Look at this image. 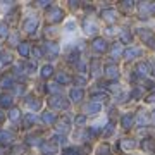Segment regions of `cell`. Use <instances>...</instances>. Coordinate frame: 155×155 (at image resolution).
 <instances>
[{
    "instance_id": "ee69618b",
    "label": "cell",
    "mask_w": 155,
    "mask_h": 155,
    "mask_svg": "<svg viewBox=\"0 0 155 155\" xmlns=\"http://www.w3.org/2000/svg\"><path fill=\"white\" fill-rule=\"evenodd\" d=\"M81 124H84V116H78L76 117V126H81Z\"/></svg>"
},
{
    "instance_id": "f35d334b",
    "label": "cell",
    "mask_w": 155,
    "mask_h": 155,
    "mask_svg": "<svg viewBox=\"0 0 155 155\" xmlns=\"http://www.w3.org/2000/svg\"><path fill=\"white\" fill-rule=\"evenodd\" d=\"M24 122H26V126H28V124H33V122H35V116H33V114H29V116H26Z\"/></svg>"
},
{
    "instance_id": "e575fe53",
    "label": "cell",
    "mask_w": 155,
    "mask_h": 155,
    "mask_svg": "<svg viewBox=\"0 0 155 155\" xmlns=\"http://www.w3.org/2000/svg\"><path fill=\"white\" fill-rule=\"evenodd\" d=\"M5 36H7V26L2 22L0 24V38H5Z\"/></svg>"
},
{
    "instance_id": "4dcf8cb0",
    "label": "cell",
    "mask_w": 155,
    "mask_h": 155,
    "mask_svg": "<svg viewBox=\"0 0 155 155\" xmlns=\"http://www.w3.org/2000/svg\"><path fill=\"white\" fill-rule=\"evenodd\" d=\"M52 140H54V145L55 143H64V141H66V136H64V134H55Z\"/></svg>"
},
{
    "instance_id": "3957f363",
    "label": "cell",
    "mask_w": 155,
    "mask_h": 155,
    "mask_svg": "<svg viewBox=\"0 0 155 155\" xmlns=\"http://www.w3.org/2000/svg\"><path fill=\"white\" fill-rule=\"evenodd\" d=\"M62 17H64V12L59 9V7H50V11H48V19L52 22H59L62 21Z\"/></svg>"
},
{
    "instance_id": "db71d44e",
    "label": "cell",
    "mask_w": 155,
    "mask_h": 155,
    "mask_svg": "<svg viewBox=\"0 0 155 155\" xmlns=\"http://www.w3.org/2000/svg\"><path fill=\"white\" fill-rule=\"evenodd\" d=\"M153 121H155V110H153Z\"/></svg>"
},
{
    "instance_id": "1f68e13d",
    "label": "cell",
    "mask_w": 155,
    "mask_h": 155,
    "mask_svg": "<svg viewBox=\"0 0 155 155\" xmlns=\"http://www.w3.org/2000/svg\"><path fill=\"white\" fill-rule=\"evenodd\" d=\"M9 117H11L12 121H17V119H19V110H17V109H12V110L9 112Z\"/></svg>"
},
{
    "instance_id": "2e32d148",
    "label": "cell",
    "mask_w": 155,
    "mask_h": 155,
    "mask_svg": "<svg viewBox=\"0 0 155 155\" xmlns=\"http://www.w3.org/2000/svg\"><path fill=\"white\" fill-rule=\"evenodd\" d=\"M12 84H14V78L9 76V74L0 79V86H2V88H11Z\"/></svg>"
},
{
    "instance_id": "74e56055",
    "label": "cell",
    "mask_w": 155,
    "mask_h": 155,
    "mask_svg": "<svg viewBox=\"0 0 155 155\" xmlns=\"http://www.w3.org/2000/svg\"><path fill=\"white\" fill-rule=\"evenodd\" d=\"M112 133H114V126H112V124H107L104 134H105V136H109V134H112Z\"/></svg>"
},
{
    "instance_id": "52a82bcc",
    "label": "cell",
    "mask_w": 155,
    "mask_h": 155,
    "mask_svg": "<svg viewBox=\"0 0 155 155\" xmlns=\"http://www.w3.org/2000/svg\"><path fill=\"white\" fill-rule=\"evenodd\" d=\"M83 28H84V31H86L88 35L97 33V29H98V28H97V24H95L91 19H84V21H83Z\"/></svg>"
},
{
    "instance_id": "4316f807",
    "label": "cell",
    "mask_w": 155,
    "mask_h": 155,
    "mask_svg": "<svg viewBox=\"0 0 155 155\" xmlns=\"http://www.w3.org/2000/svg\"><path fill=\"white\" fill-rule=\"evenodd\" d=\"M43 121L47 122V124H54V122H55V116H54L52 112H45L43 114Z\"/></svg>"
},
{
    "instance_id": "8fae6325",
    "label": "cell",
    "mask_w": 155,
    "mask_h": 155,
    "mask_svg": "<svg viewBox=\"0 0 155 155\" xmlns=\"http://www.w3.org/2000/svg\"><path fill=\"white\" fill-rule=\"evenodd\" d=\"M100 110H102V105L97 104V102H91L88 105H84V112H86V114H98Z\"/></svg>"
},
{
    "instance_id": "4fadbf2b",
    "label": "cell",
    "mask_w": 155,
    "mask_h": 155,
    "mask_svg": "<svg viewBox=\"0 0 155 155\" xmlns=\"http://www.w3.org/2000/svg\"><path fill=\"white\" fill-rule=\"evenodd\" d=\"M122 54H124V50H122L121 43H114V47L110 50V57L112 59H119V55H122Z\"/></svg>"
},
{
    "instance_id": "cb8c5ba5",
    "label": "cell",
    "mask_w": 155,
    "mask_h": 155,
    "mask_svg": "<svg viewBox=\"0 0 155 155\" xmlns=\"http://www.w3.org/2000/svg\"><path fill=\"white\" fill-rule=\"evenodd\" d=\"M105 98H107V93H105V91H98V93H95V91H93V102L100 104V102H104Z\"/></svg>"
},
{
    "instance_id": "30bf717a",
    "label": "cell",
    "mask_w": 155,
    "mask_h": 155,
    "mask_svg": "<svg viewBox=\"0 0 155 155\" xmlns=\"http://www.w3.org/2000/svg\"><path fill=\"white\" fill-rule=\"evenodd\" d=\"M36 28H38V19H36V17H31V19H28V21L24 22V29H26L28 33H33Z\"/></svg>"
},
{
    "instance_id": "f5cc1de1",
    "label": "cell",
    "mask_w": 155,
    "mask_h": 155,
    "mask_svg": "<svg viewBox=\"0 0 155 155\" xmlns=\"http://www.w3.org/2000/svg\"><path fill=\"white\" fill-rule=\"evenodd\" d=\"M2 119H4V116H2V112H0V121H2Z\"/></svg>"
},
{
    "instance_id": "83f0119b",
    "label": "cell",
    "mask_w": 155,
    "mask_h": 155,
    "mask_svg": "<svg viewBox=\"0 0 155 155\" xmlns=\"http://www.w3.org/2000/svg\"><path fill=\"white\" fill-rule=\"evenodd\" d=\"M9 62H11V55H9L7 52H0V66L9 64Z\"/></svg>"
},
{
    "instance_id": "8d00e7d4",
    "label": "cell",
    "mask_w": 155,
    "mask_h": 155,
    "mask_svg": "<svg viewBox=\"0 0 155 155\" xmlns=\"http://www.w3.org/2000/svg\"><path fill=\"white\" fill-rule=\"evenodd\" d=\"M131 97H133V98H136V100H138L140 97H141V90H140V88H134L133 91H131Z\"/></svg>"
},
{
    "instance_id": "f546056e",
    "label": "cell",
    "mask_w": 155,
    "mask_h": 155,
    "mask_svg": "<svg viewBox=\"0 0 155 155\" xmlns=\"http://www.w3.org/2000/svg\"><path fill=\"white\" fill-rule=\"evenodd\" d=\"M98 155H110V147L109 145H102L98 148Z\"/></svg>"
},
{
    "instance_id": "7dc6e473",
    "label": "cell",
    "mask_w": 155,
    "mask_h": 155,
    "mask_svg": "<svg viewBox=\"0 0 155 155\" xmlns=\"http://www.w3.org/2000/svg\"><path fill=\"white\" fill-rule=\"evenodd\" d=\"M147 102H150V104H152V102H155V91H153V93H150L148 97H147Z\"/></svg>"
},
{
    "instance_id": "60d3db41",
    "label": "cell",
    "mask_w": 155,
    "mask_h": 155,
    "mask_svg": "<svg viewBox=\"0 0 155 155\" xmlns=\"http://www.w3.org/2000/svg\"><path fill=\"white\" fill-rule=\"evenodd\" d=\"M64 155H76V148H64Z\"/></svg>"
},
{
    "instance_id": "681fc988",
    "label": "cell",
    "mask_w": 155,
    "mask_h": 155,
    "mask_svg": "<svg viewBox=\"0 0 155 155\" xmlns=\"http://www.w3.org/2000/svg\"><path fill=\"white\" fill-rule=\"evenodd\" d=\"M48 90H50V91H57V90H59V86H57V84H50Z\"/></svg>"
},
{
    "instance_id": "6da1fadb",
    "label": "cell",
    "mask_w": 155,
    "mask_h": 155,
    "mask_svg": "<svg viewBox=\"0 0 155 155\" xmlns=\"http://www.w3.org/2000/svg\"><path fill=\"white\" fill-rule=\"evenodd\" d=\"M43 52H45V57L47 59H55L57 54H59V45L55 41H47L43 45Z\"/></svg>"
},
{
    "instance_id": "44dd1931",
    "label": "cell",
    "mask_w": 155,
    "mask_h": 155,
    "mask_svg": "<svg viewBox=\"0 0 155 155\" xmlns=\"http://www.w3.org/2000/svg\"><path fill=\"white\" fill-rule=\"evenodd\" d=\"M12 140H14L12 133H9V131H2L0 133V143H11Z\"/></svg>"
},
{
    "instance_id": "d590c367",
    "label": "cell",
    "mask_w": 155,
    "mask_h": 155,
    "mask_svg": "<svg viewBox=\"0 0 155 155\" xmlns=\"http://www.w3.org/2000/svg\"><path fill=\"white\" fill-rule=\"evenodd\" d=\"M148 121L147 117H145V114H143V110H141V114H140V117H138V126H143L145 122Z\"/></svg>"
},
{
    "instance_id": "277c9868",
    "label": "cell",
    "mask_w": 155,
    "mask_h": 155,
    "mask_svg": "<svg viewBox=\"0 0 155 155\" xmlns=\"http://www.w3.org/2000/svg\"><path fill=\"white\" fill-rule=\"evenodd\" d=\"M138 12L141 17H148V14H152V4H148V2H140Z\"/></svg>"
},
{
    "instance_id": "7bdbcfd3",
    "label": "cell",
    "mask_w": 155,
    "mask_h": 155,
    "mask_svg": "<svg viewBox=\"0 0 155 155\" xmlns=\"http://www.w3.org/2000/svg\"><path fill=\"white\" fill-rule=\"evenodd\" d=\"M122 7H124V9H126V11H129V9H131V7H133V2H131V0H126V2H124V4H122Z\"/></svg>"
},
{
    "instance_id": "ba28073f",
    "label": "cell",
    "mask_w": 155,
    "mask_h": 155,
    "mask_svg": "<svg viewBox=\"0 0 155 155\" xmlns=\"http://www.w3.org/2000/svg\"><path fill=\"white\" fill-rule=\"evenodd\" d=\"M50 107H55V109H66L67 107V102L61 97H54L50 100Z\"/></svg>"
},
{
    "instance_id": "d6a6232c",
    "label": "cell",
    "mask_w": 155,
    "mask_h": 155,
    "mask_svg": "<svg viewBox=\"0 0 155 155\" xmlns=\"http://www.w3.org/2000/svg\"><path fill=\"white\" fill-rule=\"evenodd\" d=\"M26 72H33L35 69H36V64H35V62H26Z\"/></svg>"
},
{
    "instance_id": "ab89813d",
    "label": "cell",
    "mask_w": 155,
    "mask_h": 155,
    "mask_svg": "<svg viewBox=\"0 0 155 155\" xmlns=\"http://www.w3.org/2000/svg\"><path fill=\"white\" fill-rule=\"evenodd\" d=\"M74 83H76V84H84V83H86V79L81 78V76H78V78H74Z\"/></svg>"
},
{
    "instance_id": "816d5d0a",
    "label": "cell",
    "mask_w": 155,
    "mask_h": 155,
    "mask_svg": "<svg viewBox=\"0 0 155 155\" xmlns=\"http://www.w3.org/2000/svg\"><path fill=\"white\" fill-rule=\"evenodd\" d=\"M4 152H5V150H4V148H0V155H4Z\"/></svg>"
},
{
    "instance_id": "836d02e7",
    "label": "cell",
    "mask_w": 155,
    "mask_h": 155,
    "mask_svg": "<svg viewBox=\"0 0 155 155\" xmlns=\"http://www.w3.org/2000/svg\"><path fill=\"white\" fill-rule=\"evenodd\" d=\"M141 147H143V150H152L153 148V143H152L150 140H145L143 143H141Z\"/></svg>"
},
{
    "instance_id": "5b68a950",
    "label": "cell",
    "mask_w": 155,
    "mask_h": 155,
    "mask_svg": "<svg viewBox=\"0 0 155 155\" xmlns=\"http://www.w3.org/2000/svg\"><path fill=\"white\" fill-rule=\"evenodd\" d=\"M91 47H93L95 52H105L107 50V41L104 38H97V40H93Z\"/></svg>"
},
{
    "instance_id": "d4e9b609",
    "label": "cell",
    "mask_w": 155,
    "mask_h": 155,
    "mask_svg": "<svg viewBox=\"0 0 155 155\" xmlns=\"http://www.w3.org/2000/svg\"><path fill=\"white\" fill-rule=\"evenodd\" d=\"M19 54H21L22 57H28V54H29V45L28 43H19Z\"/></svg>"
},
{
    "instance_id": "5bb4252c",
    "label": "cell",
    "mask_w": 155,
    "mask_h": 155,
    "mask_svg": "<svg viewBox=\"0 0 155 155\" xmlns=\"http://www.w3.org/2000/svg\"><path fill=\"white\" fill-rule=\"evenodd\" d=\"M134 147H136V141H134V140H129V138L121 140V148L122 150H133Z\"/></svg>"
},
{
    "instance_id": "7a4b0ae2",
    "label": "cell",
    "mask_w": 155,
    "mask_h": 155,
    "mask_svg": "<svg viewBox=\"0 0 155 155\" xmlns=\"http://www.w3.org/2000/svg\"><path fill=\"white\" fill-rule=\"evenodd\" d=\"M138 35L141 36V40H143L148 47H155V38H153V35H152L150 29H138Z\"/></svg>"
},
{
    "instance_id": "7402d4cb",
    "label": "cell",
    "mask_w": 155,
    "mask_h": 155,
    "mask_svg": "<svg viewBox=\"0 0 155 155\" xmlns=\"http://www.w3.org/2000/svg\"><path fill=\"white\" fill-rule=\"evenodd\" d=\"M71 98L74 100V102H79V100L83 98V90L81 88H74L71 91Z\"/></svg>"
},
{
    "instance_id": "d6986e66",
    "label": "cell",
    "mask_w": 155,
    "mask_h": 155,
    "mask_svg": "<svg viewBox=\"0 0 155 155\" xmlns=\"http://www.w3.org/2000/svg\"><path fill=\"white\" fill-rule=\"evenodd\" d=\"M41 152L43 153H55L57 147L54 143H41Z\"/></svg>"
},
{
    "instance_id": "ffe728a7",
    "label": "cell",
    "mask_w": 155,
    "mask_h": 155,
    "mask_svg": "<svg viewBox=\"0 0 155 155\" xmlns=\"http://www.w3.org/2000/svg\"><path fill=\"white\" fill-rule=\"evenodd\" d=\"M55 81L61 84H67L69 81H71V78L67 76V74H64V72H57L55 74Z\"/></svg>"
},
{
    "instance_id": "ac0fdd59",
    "label": "cell",
    "mask_w": 155,
    "mask_h": 155,
    "mask_svg": "<svg viewBox=\"0 0 155 155\" xmlns=\"http://www.w3.org/2000/svg\"><path fill=\"white\" fill-rule=\"evenodd\" d=\"M26 107H28V109H31V110H38L40 107H41V104H40V100L28 98V100H26Z\"/></svg>"
},
{
    "instance_id": "f1b7e54d",
    "label": "cell",
    "mask_w": 155,
    "mask_h": 155,
    "mask_svg": "<svg viewBox=\"0 0 155 155\" xmlns=\"http://www.w3.org/2000/svg\"><path fill=\"white\" fill-rule=\"evenodd\" d=\"M52 72H54L52 66H45L43 69H41V76H43V78H50V76H52Z\"/></svg>"
},
{
    "instance_id": "9c48e42d",
    "label": "cell",
    "mask_w": 155,
    "mask_h": 155,
    "mask_svg": "<svg viewBox=\"0 0 155 155\" xmlns=\"http://www.w3.org/2000/svg\"><path fill=\"white\" fill-rule=\"evenodd\" d=\"M105 76L110 78V79H117L119 78V69H117V66H107L105 67Z\"/></svg>"
},
{
    "instance_id": "bcb514c9",
    "label": "cell",
    "mask_w": 155,
    "mask_h": 155,
    "mask_svg": "<svg viewBox=\"0 0 155 155\" xmlns=\"http://www.w3.org/2000/svg\"><path fill=\"white\" fill-rule=\"evenodd\" d=\"M67 131V124H59V133H66Z\"/></svg>"
},
{
    "instance_id": "9a60e30c",
    "label": "cell",
    "mask_w": 155,
    "mask_h": 155,
    "mask_svg": "<svg viewBox=\"0 0 155 155\" xmlns=\"http://www.w3.org/2000/svg\"><path fill=\"white\" fill-rule=\"evenodd\" d=\"M122 55H124V59L131 61V59H134V57H138V55H140V50H138V48H126Z\"/></svg>"
},
{
    "instance_id": "e0dca14e",
    "label": "cell",
    "mask_w": 155,
    "mask_h": 155,
    "mask_svg": "<svg viewBox=\"0 0 155 155\" xmlns=\"http://www.w3.org/2000/svg\"><path fill=\"white\" fill-rule=\"evenodd\" d=\"M121 122H122V126L124 127H131L133 126V122H134V116L133 114H126V116H122Z\"/></svg>"
},
{
    "instance_id": "f6af8a7d",
    "label": "cell",
    "mask_w": 155,
    "mask_h": 155,
    "mask_svg": "<svg viewBox=\"0 0 155 155\" xmlns=\"http://www.w3.org/2000/svg\"><path fill=\"white\" fill-rule=\"evenodd\" d=\"M74 28H76V24H74V21L67 22V26H66V29H67V31H74Z\"/></svg>"
},
{
    "instance_id": "c3c4849f",
    "label": "cell",
    "mask_w": 155,
    "mask_h": 155,
    "mask_svg": "<svg viewBox=\"0 0 155 155\" xmlns=\"http://www.w3.org/2000/svg\"><path fill=\"white\" fill-rule=\"evenodd\" d=\"M16 41H19V36H17V35H14V36H11V43H12V45H17Z\"/></svg>"
},
{
    "instance_id": "f907efd6",
    "label": "cell",
    "mask_w": 155,
    "mask_h": 155,
    "mask_svg": "<svg viewBox=\"0 0 155 155\" xmlns=\"http://www.w3.org/2000/svg\"><path fill=\"white\" fill-rule=\"evenodd\" d=\"M114 33H116V31H114V28H109V29H107V35H114Z\"/></svg>"
},
{
    "instance_id": "8992f818",
    "label": "cell",
    "mask_w": 155,
    "mask_h": 155,
    "mask_svg": "<svg viewBox=\"0 0 155 155\" xmlns=\"http://www.w3.org/2000/svg\"><path fill=\"white\" fill-rule=\"evenodd\" d=\"M102 17H104L107 22H114L117 19V12L114 11V9H105V11H102Z\"/></svg>"
},
{
    "instance_id": "484cf974",
    "label": "cell",
    "mask_w": 155,
    "mask_h": 155,
    "mask_svg": "<svg viewBox=\"0 0 155 155\" xmlns=\"http://www.w3.org/2000/svg\"><path fill=\"white\" fill-rule=\"evenodd\" d=\"M12 104V98L9 95H2L0 97V107H9Z\"/></svg>"
},
{
    "instance_id": "7c38bea8",
    "label": "cell",
    "mask_w": 155,
    "mask_h": 155,
    "mask_svg": "<svg viewBox=\"0 0 155 155\" xmlns=\"http://www.w3.org/2000/svg\"><path fill=\"white\" fill-rule=\"evenodd\" d=\"M150 72V66L147 64V62H140L138 66H136V74H140V76H147Z\"/></svg>"
},
{
    "instance_id": "b9f144b4",
    "label": "cell",
    "mask_w": 155,
    "mask_h": 155,
    "mask_svg": "<svg viewBox=\"0 0 155 155\" xmlns=\"http://www.w3.org/2000/svg\"><path fill=\"white\" fill-rule=\"evenodd\" d=\"M33 54H35V57H36V59H40V57H41V50H40V47H35Z\"/></svg>"
},
{
    "instance_id": "603a6c76",
    "label": "cell",
    "mask_w": 155,
    "mask_h": 155,
    "mask_svg": "<svg viewBox=\"0 0 155 155\" xmlns=\"http://www.w3.org/2000/svg\"><path fill=\"white\" fill-rule=\"evenodd\" d=\"M131 40H133L131 33H129L127 29H122V31H121V41H122V43H131Z\"/></svg>"
}]
</instances>
